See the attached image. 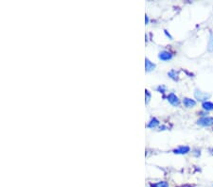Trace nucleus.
I'll list each match as a JSON object with an SVG mask.
<instances>
[{"label": "nucleus", "mask_w": 213, "mask_h": 187, "mask_svg": "<svg viewBox=\"0 0 213 187\" xmlns=\"http://www.w3.org/2000/svg\"><path fill=\"white\" fill-rule=\"evenodd\" d=\"M190 147H187V146H182V147H179L177 148H175L173 152L175 153V154H187L188 152H190Z\"/></svg>", "instance_id": "7ed1b4c3"}, {"label": "nucleus", "mask_w": 213, "mask_h": 187, "mask_svg": "<svg viewBox=\"0 0 213 187\" xmlns=\"http://www.w3.org/2000/svg\"><path fill=\"white\" fill-rule=\"evenodd\" d=\"M197 124L202 126V127H210V126L213 125V117L204 116L199 119L197 121Z\"/></svg>", "instance_id": "f257e3e1"}, {"label": "nucleus", "mask_w": 213, "mask_h": 187, "mask_svg": "<svg viewBox=\"0 0 213 187\" xmlns=\"http://www.w3.org/2000/svg\"><path fill=\"white\" fill-rule=\"evenodd\" d=\"M145 22H146V24L149 23V18H148V16H147V15H146V17H145Z\"/></svg>", "instance_id": "dca6fc26"}, {"label": "nucleus", "mask_w": 213, "mask_h": 187, "mask_svg": "<svg viewBox=\"0 0 213 187\" xmlns=\"http://www.w3.org/2000/svg\"><path fill=\"white\" fill-rule=\"evenodd\" d=\"M182 187H191V186L190 185H183Z\"/></svg>", "instance_id": "f3484780"}, {"label": "nucleus", "mask_w": 213, "mask_h": 187, "mask_svg": "<svg viewBox=\"0 0 213 187\" xmlns=\"http://www.w3.org/2000/svg\"><path fill=\"white\" fill-rule=\"evenodd\" d=\"M152 187H169V184H168V182H156L154 183V184H151Z\"/></svg>", "instance_id": "9d476101"}, {"label": "nucleus", "mask_w": 213, "mask_h": 187, "mask_svg": "<svg viewBox=\"0 0 213 187\" xmlns=\"http://www.w3.org/2000/svg\"><path fill=\"white\" fill-rule=\"evenodd\" d=\"M158 125H159L158 119H156L155 117H153V118L151 119V121L149 122V123H148L147 127H148V128H152V129H153V128L157 127V126H158Z\"/></svg>", "instance_id": "1a4fd4ad"}, {"label": "nucleus", "mask_w": 213, "mask_h": 187, "mask_svg": "<svg viewBox=\"0 0 213 187\" xmlns=\"http://www.w3.org/2000/svg\"><path fill=\"white\" fill-rule=\"evenodd\" d=\"M168 101H169L173 106H178L180 103L179 98H178V97L176 95H174L173 93L169 94V96H168Z\"/></svg>", "instance_id": "f03ea898"}, {"label": "nucleus", "mask_w": 213, "mask_h": 187, "mask_svg": "<svg viewBox=\"0 0 213 187\" xmlns=\"http://www.w3.org/2000/svg\"><path fill=\"white\" fill-rule=\"evenodd\" d=\"M168 76H169L170 78H171V79L174 80H177V73H176V71H175V70L170 71V72L168 73Z\"/></svg>", "instance_id": "f8f14e48"}, {"label": "nucleus", "mask_w": 213, "mask_h": 187, "mask_svg": "<svg viewBox=\"0 0 213 187\" xmlns=\"http://www.w3.org/2000/svg\"><path fill=\"white\" fill-rule=\"evenodd\" d=\"M145 97H146L145 102H146V104H147V103H149V101L151 99V94H150V92L148 91V90H145Z\"/></svg>", "instance_id": "ddd939ff"}, {"label": "nucleus", "mask_w": 213, "mask_h": 187, "mask_svg": "<svg viewBox=\"0 0 213 187\" xmlns=\"http://www.w3.org/2000/svg\"><path fill=\"white\" fill-rule=\"evenodd\" d=\"M183 103H184V105H185V106H186L187 108H191V107H194L195 105H196V102H195L193 99H190V98H188V97L184 98Z\"/></svg>", "instance_id": "423d86ee"}, {"label": "nucleus", "mask_w": 213, "mask_h": 187, "mask_svg": "<svg viewBox=\"0 0 213 187\" xmlns=\"http://www.w3.org/2000/svg\"><path fill=\"white\" fill-rule=\"evenodd\" d=\"M158 58L161 61H169L173 58V55H171V53L168 52V51H162V52L158 54Z\"/></svg>", "instance_id": "39448f33"}, {"label": "nucleus", "mask_w": 213, "mask_h": 187, "mask_svg": "<svg viewBox=\"0 0 213 187\" xmlns=\"http://www.w3.org/2000/svg\"><path fill=\"white\" fill-rule=\"evenodd\" d=\"M202 107L205 111H212L213 110V103L210 101H204L202 104Z\"/></svg>", "instance_id": "6e6552de"}, {"label": "nucleus", "mask_w": 213, "mask_h": 187, "mask_svg": "<svg viewBox=\"0 0 213 187\" xmlns=\"http://www.w3.org/2000/svg\"><path fill=\"white\" fill-rule=\"evenodd\" d=\"M195 97L197 98L198 100H205L207 98L209 97V95L207 94V93H203L201 91H198V90H195Z\"/></svg>", "instance_id": "20e7f679"}, {"label": "nucleus", "mask_w": 213, "mask_h": 187, "mask_svg": "<svg viewBox=\"0 0 213 187\" xmlns=\"http://www.w3.org/2000/svg\"><path fill=\"white\" fill-rule=\"evenodd\" d=\"M165 33H166V35H167L168 37H170V39H171V36L170 35L169 33H168V31H167V30H165Z\"/></svg>", "instance_id": "2eb2a0df"}, {"label": "nucleus", "mask_w": 213, "mask_h": 187, "mask_svg": "<svg viewBox=\"0 0 213 187\" xmlns=\"http://www.w3.org/2000/svg\"><path fill=\"white\" fill-rule=\"evenodd\" d=\"M208 51H213V35L212 33H210V36H209V41H208Z\"/></svg>", "instance_id": "9b49d317"}, {"label": "nucleus", "mask_w": 213, "mask_h": 187, "mask_svg": "<svg viewBox=\"0 0 213 187\" xmlns=\"http://www.w3.org/2000/svg\"><path fill=\"white\" fill-rule=\"evenodd\" d=\"M145 68H146L147 72H150V71H152V70L154 69V68H155V64L153 63L149 59H147V58H146V60H145Z\"/></svg>", "instance_id": "0eeeda50"}, {"label": "nucleus", "mask_w": 213, "mask_h": 187, "mask_svg": "<svg viewBox=\"0 0 213 187\" xmlns=\"http://www.w3.org/2000/svg\"><path fill=\"white\" fill-rule=\"evenodd\" d=\"M157 89H158V91H161V92H162V93H164L165 87H164V86H159L158 88H157Z\"/></svg>", "instance_id": "4468645a"}]
</instances>
